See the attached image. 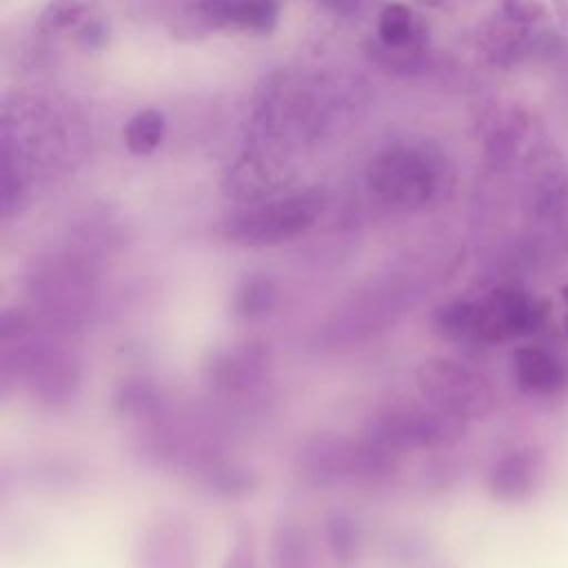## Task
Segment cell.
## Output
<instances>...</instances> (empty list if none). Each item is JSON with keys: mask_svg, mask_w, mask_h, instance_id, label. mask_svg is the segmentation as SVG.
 <instances>
[{"mask_svg": "<svg viewBox=\"0 0 568 568\" xmlns=\"http://www.w3.org/2000/svg\"><path fill=\"white\" fill-rule=\"evenodd\" d=\"M102 262L73 242L38 253L24 271L27 308L49 328L78 337L102 308Z\"/></svg>", "mask_w": 568, "mask_h": 568, "instance_id": "cell-4", "label": "cell"}, {"mask_svg": "<svg viewBox=\"0 0 568 568\" xmlns=\"http://www.w3.org/2000/svg\"><path fill=\"white\" fill-rule=\"evenodd\" d=\"M513 373L519 388L535 395H552L568 384V368L555 355L537 346L515 351Z\"/></svg>", "mask_w": 568, "mask_h": 568, "instance_id": "cell-17", "label": "cell"}, {"mask_svg": "<svg viewBox=\"0 0 568 568\" xmlns=\"http://www.w3.org/2000/svg\"><path fill=\"white\" fill-rule=\"evenodd\" d=\"M75 337L42 324L27 306L0 315V384L31 399L38 408L62 413L84 386L82 357Z\"/></svg>", "mask_w": 568, "mask_h": 568, "instance_id": "cell-1", "label": "cell"}, {"mask_svg": "<svg viewBox=\"0 0 568 568\" xmlns=\"http://www.w3.org/2000/svg\"><path fill=\"white\" fill-rule=\"evenodd\" d=\"M55 104L13 93L2 106V215H18L33 195L38 180L51 178L69 160L73 133Z\"/></svg>", "mask_w": 568, "mask_h": 568, "instance_id": "cell-3", "label": "cell"}, {"mask_svg": "<svg viewBox=\"0 0 568 568\" xmlns=\"http://www.w3.org/2000/svg\"><path fill=\"white\" fill-rule=\"evenodd\" d=\"M280 0H193L180 18L182 33L220 29L268 36L277 27Z\"/></svg>", "mask_w": 568, "mask_h": 568, "instance_id": "cell-14", "label": "cell"}, {"mask_svg": "<svg viewBox=\"0 0 568 568\" xmlns=\"http://www.w3.org/2000/svg\"><path fill=\"white\" fill-rule=\"evenodd\" d=\"M544 459L535 448H513L488 468L486 488L493 499L504 504L526 501L539 486Z\"/></svg>", "mask_w": 568, "mask_h": 568, "instance_id": "cell-16", "label": "cell"}, {"mask_svg": "<svg viewBox=\"0 0 568 568\" xmlns=\"http://www.w3.org/2000/svg\"><path fill=\"white\" fill-rule=\"evenodd\" d=\"M364 84L351 75L275 73L257 91L251 131L255 142H315L362 104Z\"/></svg>", "mask_w": 568, "mask_h": 568, "instance_id": "cell-2", "label": "cell"}, {"mask_svg": "<svg viewBox=\"0 0 568 568\" xmlns=\"http://www.w3.org/2000/svg\"><path fill=\"white\" fill-rule=\"evenodd\" d=\"M328 16L333 18H342V20H348V18H355L359 11H362V4L364 0H315Z\"/></svg>", "mask_w": 568, "mask_h": 568, "instance_id": "cell-30", "label": "cell"}, {"mask_svg": "<svg viewBox=\"0 0 568 568\" xmlns=\"http://www.w3.org/2000/svg\"><path fill=\"white\" fill-rule=\"evenodd\" d=\"M428 22L415 9L402 2L386 4L377 16V36L388 47H426Z\"/></svg>", "mask_w": 568, "mask_h": 568, "instance_id": "cell-20", "label": "cell"}, {"mask_svg": "<svg viewBox=\"0 0 568 568\" xmlns=\"http://www.w3.org/2000/svg\"><path fill=\"white\" fill-rule=\"evenodd\" d=\"M566 200V180L557 166L539 171L535 182V211L539 217H555L561 213Z\"/></svg>", "mask_w": 568, "mask_h": 568, "instance_id": "cell-26", "label": "cell"}, {"mask_svg": "<svg viewBox=\"0 0 568 568\" xmlns=\"http://www.w3.org/2000/svg\"><path fill=\"white\" fill-rule=\"evenodd\" d=\"M364 53L375 67L397 78H417L433 67L428 47H388L379 38H368L364 42Z\"/></svg>", "mask_w": 568, "mask_h": 568, "instance_id": "cell-21", "label": "cell"}, {"mask_svg": "<svg viewBox=\"0 0 568 568\" xmlns=\"http://www.w3.org/2000/svg\"><path fill=\"white\" fill-rule=\"evenodd\" d=\"M544 322L541 306L519 288H495L486 297L473 302L470 344H493L501 339L524 337Z\"/></svg>", "mask_w": 568, "mask_h": 568, "instance_id": "cell-13", "label": "cell"}, {"mask_svg": "<svg viewBox=\"0 0 568 568\" xmlns=\"http://www.w3.org/2000/svg\"><path fill=\"white\" fill-rule=\"evenodd\" d=\"M366 189L393 211H422L442 202L455 182L448 155L428 140H393L366 164Z\"/></svg>", "mask_w": 568, "mask_h": 568, "instance_id": "cell-6", "label": "cell"}, {"mask_svg": "<svg viewBox=\"0 0 568 568\" xmlns=\"http://www.w3.org/2000/svg\"><path fill=\"white\" fill-rule=\"evenodd\" d=\"M424 4H428V7H439L444 0H422Z\"/></svg>", "mask_w": 568, "mask_h": 568, "instance_id": "cell-31", "label": "cell"}, {"mask_svg": "<svg viewBox=\"0 0 568 568\" xmlns=\"http://www.w3.org/2000/svg\"><path fill=\"white\" fill-rule=\"evenodd\" d=\"M133 568H200V537L180 513H160L138 532Z\"/></svg>", "mask_w": 568, "mask_h": 568, "instance_id": "cell-12", "label": "cell"}, {"mask_svg": "<svg viewBox=\"0 0 568 568\" xmlns=\"http://www.w3.org/2000/svg\"><path fill=\"white\" fill-rule=\"evenodd\" d=\"M91 13L93 4L89 0H49L38 16V29L42 33L78 29Z\"/></svg>", "mask_w": 568, "mask_h": 568, "instance_id": "cell-24", "label": "cell"}, {"mask_svg": "<svg viewBox=\"0 0 568 568\" xmlns=\"http://www.w3.org/2000/svg\"><path fill=\"white\" fill-rule=\"evenodd\" d=\"M426 295L417 266H399L355 286L313 331L320 351H348L397 326Z\"/></svg>", "mask_w": 568, "mask_h": 568, "instance_id": "cell-5", "label": "cell"}, {"mask_svg": "<svg viewBox=\"0 0 568 568\" xmlns=\"http://www.w3.org/2000/svg\"><path fill=\"white\" fill-rule=\"evenodd\" d=\"M166 135V118L160 109H140L135 111L122 131L124 144L133 155H149L153 153Z\"/></svg>", "mask_w": 568, "mask_h": 568, "instance_id": "cell-23", "label": "cell"}, {"mask_svg": "<svg viewBox=\"0 0 568 568\" xmlns=\"http://www.w3.org/2000/svg\"><path fill=\"white\" fill-rule=\"evenodd\" d=\"M220 568H262L260 550L251 530H240L233 535Z\"/></svg>", "mask_w": 568, "mask_h": 568, "instance_id": "cell-27", "label": "cell"}, {"mask_svg": "<svg viewBox=\"0 0 568 568\" xmlns=\"http://www.w3.org/2000/svg\"><path fill=\"white\" fill-rule=\"evenodd\" d=\"M397 464V455L384 450L364 435L346 437L339 433L313 435L295 455V470L302 481L324 490L344 484H384L395 475Z\"/></svg>", "mask_w": 568, "mask_h": 568, "instance_id": "cell-7", "label": "cell"}, {"mask_svg": "<svg viewBox=\"0 0 568 568\" xmlns=\"http://www.w3.org/2000/svg\"><path fill=\"white\" fill-rule=\"evenodd\" d=\"M415 384L428 406L464 424L484 419L495 406L490 382L470 364L448 355L422 359L415 371Z\"/></svg>", "mask_w": 568, "mask_h": 568, "instance_id": "cell-10", "label": "cell"}, {"mask_svg": "<svg viewBox=\"0 0 568 568\" xmlns=\"http://www.w3.org/2000/svg\"><path fill=\"white\" fill-rule=\"evenodd\" d=\"M266 559L268 568H315L317 555L306 526L295 517H282L268 535Z\"/></svg>", "mask_w": 568, "mask_h": 568, "instance_id": "cell-18", "label": "cell"}, {"mask_svg": "<svg viewBox=\"0 0 568 568\" xmlns=\"http://www.w3.org/2000/svg\"><path fill=\"white\" fill-rule=\"evenodd\" d=\"M464 430V422L435 410L422 399V404L397 402L379 408L368 417L362 435L402 457L413 450L446 448L462 439Z\"/></svg>", "mask_w": 568, "mask_h": 568, "instance_id": "cell-9", "label": "cell"}, {"mask_svg": "<svg viewBox=\"0 0 568 568\" xmlns=\"http://www.w3.org/2000/svg\"><path fill=\"white\" fill-rule=\"evenodd\" d=\"M204 384L209 395L224 406H255L273 384V353L260 339L231 342L211 353L204 364Z\"/></svg>", "mask_w": 568, "mask_h": 568, "instance_id": "cell-11", "label": "cell"}, {"mask_svg": "<svg viewBox=\"0 0 568 568\" xmlns=\"http://www.w3.org/2000/svg\"><path fill=\"white\" fill-rule=\"evenodd\" d=\"M111 38V22L104 16L91 13L78 29L75 40L84 51H100L109 44Z\"/></svg>", "mask_w": 568, "mask_h": 568, "instance_id": "cell-28", "label": "cell"}, {"mask_svg": "<svg viewBox=\"0 0 568 568\" xmlns=\"http://www.w3.org/2000/svg\"><path fill=\"white\" fill-rule=\"evenodd\" d=\"M280 302V286L268 273H248L231 291V313L255 322L271 315Z\"/></svg>", "mask_w": 568, "mask_h": 568, "instance_id": "cell-19", "label": "cell"}, {"mask_svg": "<svg viewBox=\"0 0 568 568\" xmlns=\"http://www.w3.org/2000/svg\"><path fill=\"white\" fill-rule=\"evenodd\" d=\"M324 544L337 568H355L364 552L362 524L348 513H331L324 519Z\"/></svg>", "mask_w": 568, "mask_h": 568, "instance_id": "cell-22", "label": "cell"}, {"mask_svg": "<svg viewBox=\"0 0 568 568\" xmlns=\"http://www.w3.org/2000/svg\"><path fill=\"white\" fill-rule=\"evenodd\" d=\"M501 16L515 24H530L544 16V0H504Z\"/></svg>", "mask_w": 568, "mask_h": 568, "instance_id": "cell-29", "label": "cell"}, {"mask_svg": "<svg viewBox=\"0 0 568 568\" xmlns=\"http://www.w3.org/2000/svg\"><path fill=\"white\" fill-rule=\"evenodd\" d=\"M286 184V164L262 146L246 149L224 175V193L240 204H253L273 195Z\"/></svg>", "mask_w": 568, "mask_h": 568, "instance_id": "cell-15", "label": "cell"}, {"mask_svg": "<svg viewBox=\"0 0 568 568\" xmlns=\"http://www.w3.org/2000/svg\"><path fill=\"white\" fill-rule=\"evenodd\" d=\"M326 209L320 189L286 191L253 204H240L222 222V237L240 248H271L311 231Z\"/></svg>", "mask_w": 568, "mask_h": 568, "instance_id": "cell-8", "label": "cell"}, {"mask_svg": "<svg viewBox=\"0 0 568 568\" xmlns=\"http://www.w3.org/2000/svg\"><path fill=\"white\" fill-rule=\"evenodd\" d=\"M524 133V122L515 113H504L495 120L486 135V153L493 164H508L515 158L517 142Z\"/></svg>", "mask_w": 568, "mask_h": 568, "instance_id": "cell-25", "label": "cell"}]
</instances>
